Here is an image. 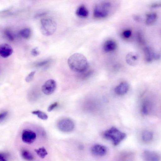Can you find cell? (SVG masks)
I'll return each mask as SVG.
<instances>
[{"label": "cell", "instance_id": "cell-1", "mask_svg": "<svg viewBox=\"0 0 161 161\" xmlns=\"http://www.w3.org/2000/svg\"><path fill=\"white\" fill-rule=\"evenodd\" d=\"M68 65L73 71L83 73L87 71L89 63L86 58L83 54L76 53L71 55L68 59Z\"/></svg>", "mask_w": 161, "mask_h": 161}, {"label": "cell", "instance_id": "cell-2", "mask_svg": "<svg viewBox=\"0 0 161 161\" xmlns=\"http://www.w3.org/2000/svg\"><path fill=\"white\" fill-rule=\"evenodd\" d=\"M103 136L106 139L111 140L115 145H118L126 136V134L115 127L106 131Z\"/></svg>", "mask_w": 161, "mask_h": 161}, {"label": "cell", "instance_id": "cell-3", "mask_svg": "<svg viewBox=\"0 0 161 161\" xmlns=\"http://www.w3.org/2000/svg\"><path fill=\"white\" fill-rule=\"evenodd\" d=\"M57 24L53 19L45 18L40 21V31L44 36H49L53 35L56 31Z\"/></svg>", "mask_w": 161, "mask_h": 161}, {"label": "cell", "instance_id": "cell-4", "mask_svg": "<svg viewBox=\"0 0 161 161\" xmlns=\"http://www.w3.org/2000/svg\"><path fill=\"white\" fill-rule=\"evenodd\" d=\"M112 7L111 3L104 2L96 5L94 11V16L96 18H104L109 15Z\"/></svg>", "mask_w": 161, "mask_h": 161}, {"label": "cell", "instance_id": "cell-5", "mask_svg": "<svg viewBox=\"0 0 161 161\" xmlns=\"http://www.w3.org/2000/svg\"><path fill=\"white\" fill-rule=\"evenodd\" d=\"M57 126L62 132H69L72 131L74 128L73 121L68 118H63L60 120L57 123Z\"/></svg>", "mask_w": 161, "mask_h": 161}, {"label": "cell", "instance_id": "cell-6", "mask_svg": "<svg viewBox=\"0 0 161 161\" xmlns=\"http://www.w3.org/2000/svg\"><path fill=\"white\" fill-rule=\"evenodd\" d=\"M144 51L145 60L148 62H151L154 60H158L160 58L159 53L150 47H146Z\"/></svg>", "mask_w": 161, "mask_h": 161}, {"label": "cell", "instance_id": "cell-7", "mask_svg": "<svg viewBox=\"0 0 161 161\" xmlns=\"http://www.w3.org/2000/svg\"><path fill=\"white\" fill-rule=\"evenodd\" d=\"M56 87V82L54 80L50 79L46 81L42 86V90L44 94L51 95L55 91Z\"/></svg>", "mask_w": 161, "mask_h": 161}, {"label": "cell", "instance_id": "cell-8", "mask_svg": "<svg viewBox=\"0 0 161 161\" xmlns=\"http://www.w3.org/2000/svg\"><path fill=\"white\" fill-rule=\"evenodd\" d=\"M22 138L24 142L30 144L33 143L36 140V134L35 132L31 130L25 129L23 131Z\"/></svg>", "mask_w": 161, "mask_h": 161}, {"label": "cell", "instance_id": "cell-9", "mask_svg": "<svg viewBox=\"0 0 161 161\" xmlns=\"http://www.w3.org/2000/svg\"><path fill=\"white\" fill-rule=\"evenodd\" d=\"M13 53V49L10 45L7 43L0 45V56L3 58L10 56Z\"/></svg>", "mask_w": 161, "mask_h": 161}, {"label": "cell", "instance_id": "cell-10", "mask_svg": "<svg viewBox=\"0 0 161 161\" xmlns=\"http://www.w3.org/2000/svg\"><path fill=\"white\" fill-rule=\"evenodd\" d=\"M91 151L92 153L94 155L103 156L107 153V149L104 146L100 144H96L92 147Z\"/></svg>", "mask_w": 161, "mask_h": 161}, {"label": "cell", "instance_id": "cell-11", "mask_svg": "<svg viewBox=\"0 0 161 161\" xmlns=\"http://www.w3.org/2000/svg\"><path fill=\"white\" fill-rule=\"evenodd\" d=\"M139 59V55L135 52H131L128 53L126 57L127 63L131 66L136 65L138 63Z\"/></svg>", "mask_w": 161, "mask_h": 161}, {"label": "cell", "instance_id": "cell-12", "mask_svg": "<svg viewBox=\"0 0 161 161\" xmlns=\"http://www.w3.org/2000/svg\"><path fill=\"white\" fill-rule=\"evenodd\" d=\"M143 158L146 161H159L160 159V156L158 153L149 151L144 152Z\"/></svg>", "mask_w": 161, "mask_h": 161}, {"label": "cell", "instance_id": "cell-13", "mask_svg": "<svg viewBox=\"0 0 161 161\" xmlns=\"http://www.w3.org/2000/svg\"><path fill=\"white\" fill-rule=\"evenodd\" d=\"M129 88V85L127 83L122 82L115 88V92L118 95H122L127 92Z\"/></svg>", "mask_w": 161, "mask_h": 161}, {"label": "cell", "instance_id": "cell-14", "mask_svg": "<svg viewBox=\"0 0 161 161\" xmlns=\"http://www.w3.org/2000/svg\"><path fill=\"white\" fill-rule=\"evenodd\" d=\"M117 47L116 43L114 40H110L106 41L104 44L103 48L104 51L109 52L115 51Z\"/></svg>", "mask_w": 161, "mask_h": 161}, {"label": "cell", "instance_id": "cell-15", "mask_svg": "<svg viewBox=\"0 0 161 161\" xmlns=\"http://www.w3.org/2000/svg\"><path fill=\"white\" fill-rule=\"evenodd\" d=\"M76 14L77 16L80 18H85L88 16L89 12L84 5H82L79 6L77 9L76 12Z\"/></svg>", "mask_w": 161, "mask_h": 161}, {"label": "cell", "instance_id": "cell-16", "mask_svg": "<svg viewBox=\"0 0 161 161\" xmlns=\"http://www.w3.org/2000/svg\"><path fill=\"white\" fill-rule=\"evenodd\" d=\"M158 18L157 14L155 13H151L146 15L145 20L146 24L147 25H151L154 24Z\"/></svg>", "mask_w": 161, "mask_h": 161}, {"label": "cell", "instance_id": "cell-17", "mask_svg": "<svg viewBox=\"0 0 161 161\" xmlns=\"http://www.w3.org/2000/svg\"><path fill=\"white\" fill-rule=\"evenodd\" d=\"M22 155L24 159L28 161H32L34 158L33 155L26 149H23L22 151Z\"/></svg>", "mask_w": 161, "mask_h": 161}, {"label": "cell", "instance_id": "cell-18", "mask_svg": "<svg viewBox=\"0 0 161 161\" xmlns=\"http://www.w3.org/2000/svg\"><path fill=\"white\" fill-rule=\"evenodd\" d=\"M21 36L25 39H29L31 35V31L30 29L25 28L21 30L20 32Z\"/></svg>", "mask_w": 161, "mask_h": 161}, {"label": "cell", "instance_id": "cell-19", "mask_svg": "<svg viewBox=\"0 0 161 161\" xmlns=\"http://www.w3.org/2000/svg\"><path fill=\"white\" fill-rule=\"evenodd\" d=\"M153 138V134L150 131H146L143 132L142 135L143 140L146 142H148L152 140Z\"/></svg>", "mask_w": 161, "mask_h": 161}, {"label": "cell", "instance_id": "cell-20", "mask_svg": "<svg viewBox=\"0 0 161 161\" xmlns=\"http://www.w3.org/2000/svg\"><path fill=\"white\" fill-rule=\"evenodd\" d=\"M38 155L41 158H44L48 154V153L44 147H41L35 150Z\"/></svg>", "mask_w": 161, "mask_h": 161}, {"label": "cell", "instance_id": "cell-21", "mask_svg": "<svg viewBox=\"0 0 161 161\" xmlns=\"http://www.w3.org/2000/svg\"><path fill=\"white\" fill-rule=\"evenodd\" d=\"M32 114L37 115L40 119L43 120H46L48 119L47 115L45 113L39 110L32 112Z\"/></svg>", "mask_w": 161, "mask_h": 161}, {"label": "cell", "instance_id": "cell-22", "mask_svg": "<svg viewBox=\"0 0 161 161\" xmlns=\"http://www.w3.org/2000/svg\"><path fill=\"white\" fill-rule=\"evenodd\" d=\"M7 38L10 41H13L15 40V38L13 33L9 30H6L4 32Z\"/></svg>", "mask_w": 161, "mask_h": 161}, {"label": "cell", "instance_id": "cell-23", "mask_svg": "<svg viewBox=\"0 0 161 161\" xmlns=\"http://www.w3.org/2000/svg\"><path fill=\"white\" fill-rule=\"evenodd\" d=\"M50 61L51 60L49 59L42 61L36 63L35 66L38 67H43L48 64Z\"/></svg>", "mask_w": 161, "mask_h": 161}, {"label": "cell", "instance_id": "cell-24", "mask_svg": "<svg viewBox=\"0 0 161 161\" xmlns=\"http://www.w3.org/2000/svg\"><path fill=\"white\" fill-rule=\"evenodd\" d=\"M35 73L36 71H34L30 73L26 78V82L27 83L31 82L34 78Z\"/></svg>", "mask_w": 161, "mask_h": 161}, {"label": "cell", "instance_id": "cell-25", "mask_svg": "<svg viewBox=\"0 0 161 161\" xmlns=\"http://www.w3.org/2000/svg\"><path fill=\"white\" fill-rule=\"evenodd\" d=\"M8 114V111H5L0 114V124L5 120Z\"/></svg>", "mask_w": 161, "mask_h": 161}, {"label": "cell", "instance_id": "cell-26", "mask_svg": "<svg viewBox=\"0 0 161 161\" xmlns=\"http://www.w3.org/2000/svg\"><path fill=\"white\" fill-rule=\"evenodd\" d=\"M132 32L131 30H127L124 31L123 33V35L126 38H130Z\"/></svg>", "mask_w": 161, "mask_h": 161}, {"label": "cell", "instance_id": "cell-27", "mask_svg": "<svg viewBox=\"0 0 161 161\" xmlns=\"http://www.w3.org/2000/svg\"><path fill=\"white\" fill-rule=\"evenodd\" d=\"M0 161H8L7 156L5 153L0 152Z\"/></svg>", "mask_w": 161, "mask_h": 161}, {"label": "cell", "instance_id": "cell-28", "mask_svg": "<svg viewBox=\"0 0 161 161\" xmlns=\"http://www.w3.org/2000/svg\"><path fill=\"white\" fill-rule=\"evenodd\" d=\"M32 55L34 56H37L40 54V52L37 47L33 49L31 51Z\"/></svg>", "mask_w": 161, "mask_h": 161}, {"label": "cell", "instance_id": "cell-29", "mask_svg": "<svg viewBox=\"0 0 161 161\" xmlns=\"http://www.w3.org/2000/svg\"><path fill=\"white\" fill-rule=\"evenodd\" d=\"M58 105V103L55 102L52 104L49 107L48 109V112H51L54 110L55 108H56Z\"/></svg>", "mask_w": 161, "mask_h": 161}, {"label": "cell", "instance_id": "cell-30", "mask_svg": "<svg viewBox=\"0 0 161 161\" xmlns=\"http://www.w3.org/2000/svg\"><path fill=\"white\" fill-rule=\"evenodd\" d=\"M138 40L140 43L143 44L144 43V40L142 35L140 33H138L137 35Z\"/></svg>", "mask_w": 161, "mask_h": 161}, {"label": "cell", "instance_id": "cell-31", "mask_svg": "<svg viewBox=\"0 0 161 161\" xmlns=\"http://www.w3.org/2000/svg\"><path fill=\"white\" fill-rule=\"evenodd\" d=\"M142 112L143 114L147 115L148 113V109L147 107L145 105H143L142 108Z\"/></svg>", "mask_w": 161, "mask_h": 161}, {"label": "cell", "instance_id": "cell-32", "mask_svg": "<svg viewBox=\"0 0 161 161\" xmlns=\"http://www.w3.org/2000/svg\"><path fill=\"white\" fill-rule=\"evenodd\" d=\"M132 18L134 20L137 22H140L141 21L140 17L137 15H133L132 16Z\"/></svg>", "mask_w": 161, "mask_h": 161}, {"label": "cell", "instance_id": "cell-33", "mask_svg": "<svg viewBox=\"0 0 161 161\" xmlns=\"http://www.w3.org/2000/svg\"><path fill=\"white\" fill-rule=\"evenodd\" d=\"M161 6L160 3H156L153 4L151 6V7L152 8H155L158 7H159Z\"/></svg>", "mask_w": 161, "mask_h": 161}]
</instances>
